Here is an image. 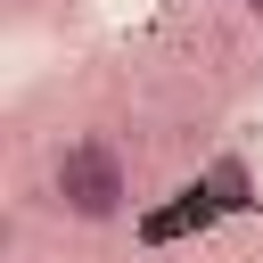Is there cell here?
I'll return each instance as SVG.
<instances>
[{
    "label": "cell",
    "instance_id": "obj_2",
    "mask_svg": "<svg viewBox=\"0 0 263 263\" xmlns=\"http://www.w3.org/2000/svg\"><path fill=\"white\" fill-rule=\"evenodd\" d=\"M197 197H205L214 214H247V205H255V164H247V156H205Z\"/></svg>",
    "mask_w": 263,
    "mask_h": 263
},
{
    "label": "cell",
    "instance_id": "obj_3",
    "mask_svg": "<svg viewBox=\"0 0 263 263\" xmlns=\"http://www.w3.org/2000/svg\"><path fill=\"white\" fill-rule=\"evenodd\" d=\"M247 16H255V25H263V0H247Z\"/></svg>",
    "mask_w": 263,
    "mask_h": 263
},
{
    "label": "cell",
    "instance_id": "obj_4",
    "mask_svg": "<svg viewBox=\"0 0 263 263\" xmlns=\"http://www.w3.org/2000/svg\"><path fill=\"white\" fill-rule=\"evenodd\" d=\"M238 8H247V0H238Z\"/></svg>",
    "mask_w": 263,
    "mask_h": 263
},
{
    "label": "cell",
    "instance_id": "obj_1",
    "mask_svg": "<svg viewBox=\"0 0 263 263\" xmlns=\"http://www.w3.org/2000/svg\"><path fill=\"white\" fill-rule=\"evenodd\" d=\"M49 205H58L66 222H82V230L123 222V214H132V164H123V148H115L107 132L66 140V148L49 156Z\"/></svg>",
    "mask_w": 263,
    "mask_h": 263
}]
</instances>
